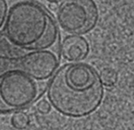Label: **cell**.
<instances>
[{"label": "cell", "mask_w": 134, "mask_h": 130, "mask_svg": "<svg viewBox=\"0 0 134 130\" xmlns=\"http://www.w3.org/2000/svg\"><path fill=\"white\" fill-rule=\"evenodd\" d=\"M104 88L100 74L85 63L59 67L47 84V98L57 111L70 117H83L100 106Z\"/></svg>", "instance_id": "cell-1"}, {"label": "cell", "mask_w": 134, "mask_h": 130, "mask_svg": "<svg viewBox=\"0 0 134 130\" xmlns=\"http://www.w3.org/2000/svg\"><path fill=\"white\" fill-rule=\"evenodd\" d=\"M4 34L16 48L28 51L53 50L59 43V30L53 16L34 0H12Z\"/></svg>", "instance_id": "cell-2"}, {"label": "cell", "mask_w": 134, "mask_h": 130, "mask_svg": "<svg viewBox=\"0 0 134 130\" xmlns=\"http://www.w3.org/2000/svg\"><path fill=\"white\" fill-rule=\"evenodd\" d=\"M42 83L20 70L0 78V113L20 110L35 102L43 90Z\"/></svg>", "instance_id": "cell-3"}, {"label": "cell", "mask_w": 134, "mask_h": 130, "mask_svg": "<svg viewBox=\"0 0 134 130\" xmlns=\"http://www.w3.org/2000/svg\"><path fill=\"white\" fill-rule=\"evenodd\" d=\"M58 23L71 35H84L96 27L99 11L94 0H64L57 9Z\"/></svg>", "instance_id": "cell-4"}, {"label": "cell", "mask_w": 134, "mask_h": 130, "mask_svg": "<svg viewBox=\"0 0 134 130\" xmlns=\"http://www.w3.org/2000/svg\"><path fill=\"white\" fill-rule=\"evenodd\" d=\"M59 63V56L52 49L29 51L21 55V70L39 82L53 77Z\"/></svg>", "instance_id": "cell-5"}, {"label": "cell", "mask_w": 134, "mask_h": 130, "mask_svg": "<svg viewBox=\"0 0 134 130\" xmlns=\"http://www.w3.org/2000/svg\"><path fill=\"white\" fill-rule=\"evenodd\" d=\"M60 50L65 59L71 62H77L88 56L90 53V45L83 36L70 35L63 40Z\"/></svg>", "instance_id": "cell-6"}, {"label": "cell", "mask_w": 134, "mask_h": 130, "mask_svg": "<svg viewBox=\"0 0 134 130\" xmlns=\"http://www.w3.org/2000/svg\"><path fill=\"white\" fill-rule=\"evenodd\" d=\"M21 70V56L0 54V78L9 72Z\"/></svg>", "instance_id": "cell-7"}, {"label": "cell", "mask_w": 134, "mask_h": 130, "mask_svg": "<svg viewBox=\"0 0 134 130\" xmlns=\"http://www.w3.org/2000/svg\"><path fill=\"white\" fill-rule=\"evenodd\" d=\"M10 124L16 129H25L30 124L29 116L23 111H16L10 117Z\"/></svg>", "instance_id": "cell-8"}, {"label": "cell", "mask_w": 134, "mask_h": 130, "mask_svg": "<svg viewBox=\"0 0 134 130\" xmlns=\"http://www.w3.org/2000/svg\"><path fill=\"white\" fill-rule=\"evenodd\" d=\"M100 78H102L103 85L107 87L114 86L117 82L118 77L117 73L114 69L111 68H104L100 73Z\"/></svg>", "instance_id": "cell-9"}, {"label": "cell", "mask_w": 134, "mask_h": 130, "mask_svg": "<svg viewBox=\"0 0 134 130\" xmlns=\"http://www.w3.org/2000/svg\"><path fill=\"white\" fill-rule=\"evenodd\" d=\"M12 0H0V30L4 28Z\"/></svg>", "instance_id": "cell-10"}, {"label": "cell", "mask_w": 134, "mask_h": 130, "mask_svg": "<svg viewBox=\"0 0 134 130\" xmlns=\"http://www.w3.org/2000/svg\"><path fill=\"white\" fill-rule=\"evenodd\" d=\"M52 104H50L49 101L46 100V99H41L37 102L36 104V110L39 113L42 115H47L51 111Z\"/></svg>", "instance_id": "cell-11"}, {"label": "cell", "mask_w": 134, "mask_h": 130, "mask_svg": "<svg viewBox=\"0 0 134 130\" xmlns=\"http://www.w3.org/2000/svg\"><path fill=\"white\" fill-rule=\"evenodd\" d=\"M47 2H49V4H58V3H60L64 1V0H47Z\"/></svg>", "instance_id": "cell-12"}]
</instances>
